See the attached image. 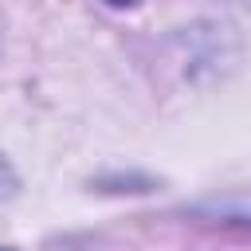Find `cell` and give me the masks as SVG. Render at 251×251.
Returning a JSON list of instances; mask_svg holds the SVG:
<instances>
[{
  "instance_id": "1",
  "label": "cell",
  "mask_w": 251,
  "mask_h": 251,
  "mask_svg": "<svg viewBox=\"0 0 251 251\" xmlns=\"http://www.w3.org/2000/svg\"><path fill=\"white\" fill-rule=\"evenodd\" d=\"M106 4H114V8H129V4H137V0H106Z\"/></svg>"
}]
</instances>
